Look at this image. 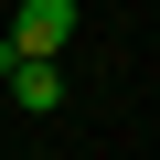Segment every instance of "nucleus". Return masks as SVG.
Wrapping results in <instances>:
<instances>
[{"instance_id":"obj_1","label":"nucleus","mask_w":160,"mask_h":160,"mask_svg":"<svg viewBox=\"0 0 160 160\" xmlns=\"http://www.w3.org/2000/svg\"><path fill=\"white\" fill-rule=\"evenodd\" d=\"M0 43H11L22 64H53V53L75 43V0H22V22L0 32Z\"/></svg>"},{"instance_id":"obj_2","label":"nucleus","mask_w":160,"mask_h":160,"mask_svg":"<svg viewBox=\"0 0 160 160\" xmlns=\"http://www.w3.org/2000/svg\"><path fill=\"white\" fill-rule=\"evenodd\" d=\"M11 96H22L32 118H53V107H64V64H11Z\"/></svg>"}]
</instances>
